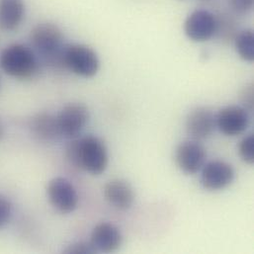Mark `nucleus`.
Wrapping results in <instances>:
<instances>
[{
  "mask_svg": "<svg viewBox=\"0 0 254 254\" xmlns=\"http://www.w3.org/2000/svg\"><path fill=\"white\" fill-rule=\"evenodd\" d=\"M47 194L52 206L63 214H70L78 206L77 191L73 184L64 177L52 179L48 184Z\"/></svg>",
  "mask_w": 254,
  "mask_h": 254,
  "instance_id": "39448f33",
  "label": "nucleus"
},
{
  "mask_svg": "<svg viewBox=\"0 0 254 254\" xmlns=\"http://www.w3.org/2000/svg\"><path fill=\"white\" fill-rule=\"evenodd\" d=\"M201 1H211V0H201Z\"/></svg>",
  "mask_w": 254,
  "mask_h": 254,
  "instance_id": "b1692460",
  "label": "nucleus"
},
{
  "mask_svg": "<svg viewBox=\"0 0 254 254\" xmlns=\"http://www.w3.org/2000/svg\"><path fill=\"white\" fill-rule=\"evenodd\" d=\"M0 85H1V80H0Z\"/></svg>",
  "mask_w": 254,
  "mask_h": 254,
  "instance_id": "393cba45",
  "label": "nucleus"
},
{
  "mask_svg": "<svg viewBox=\"0 0 254 254\" xmlns=\"http://www.w3.org/2000/svg\"><path fill=\"white\" fill-rule=\"evenodd\" d=\"M96 253L91 246L90 242L89 243H75L73 245H70L65 251L64 254H94Z\"/></svg>",
  "mask_w": 254,
  "mask_h": 254,
  "instance_id": "412c9836",
  "label": "nucleus"
},
{
  "mask_svg": "<svg viewBox=\"0 0 254 254\" xmlns=\"http://www.w3.org/2000/svg\"><path fill=\"white\" fill-rule=\"evenodd\" d=\"M105 200L115 209L120 211L128 210L134 201V193L131 186L122 179H113L104 186Z\"/></svg>",
  "mask_w": 254,
  "mask_h": 254,
  "instance_id": "ddd939ff",
  "label": "nucleus"
},
{
  "mask_svg": "<svg viewBox=\"0 0 254 254\" xmlns=\"http://www.w3.org/2000/svg\"><path fill=\"white\" fill-rule=\"evenodd\" d=\"M26 17L24 0H0V30L13 32L19 29Z\"/></svg>",
  "mask_w": 254,
  "mask_h": 254,
  "instance_id": "4468645a",
  "label": "nucleus"
},
{
  "mask_svg": "<svg viewBox=\"0 0 254 254\" xmlns=\"http://www.w3.org/2000/svg\"><path fill=\"white\" fill-rule=\"evenodd\" d=\"M0 69L18 80H29L40 71V60L34 50L24 44H11L0 53Z\"/></svg>",
  "mask_w": 254,
  "mask_h": 254,
  "instance_id": "7ed1b4c3",
  "label": "nucleus"
},
{
  "mask_svg": "<svg viewBox=\"0 0 254 254\" xmlns=\"http://www.w3.org/2000/svg\"><path fill=\"white\" fill-rule=\"evenodd\" d=\"M228 2L235 15H247L254 8V0H228Z\"/></svg>",
  "mask_w": 254,
  "mask_h": 254,
  "instance_id": "aec40b11",
  "label": "nucleus"
},
{
  "mask_svg": "<svg viewBox=\"0 0 254 254\" xmlns=\"http://www.w3.org/2000/svg\"><path fill=\"white\" fill-rule=\"evenodd\" d=\"M3 135H4V126H3V124H2V122L0 120V140L2 139Z\"/></svg>",
  "mask_w": 254,
  "mask_h": 254,
  "instance_id": "5701e85b",
  "label": "nucleus"
},
{
  "mask_svg": "<svg viewBox=\"0 0 254 254\" xmlns=\"http://www.w3.org/2000/svg\"><path fill=\"white\" fill-rule=\"evenodd\" d=\"M29 127L33 135L42 141H53L62 136L57 117L47 112L38 113L32 117Z\"/></svg>",
  "mask_w": 254,
  "mask_h": 254,
  "instance_id": "2eb2a0df",
  "label": "nucleus"
},
{
  "mask_svg": "<svg viewBox=\"0 0 254 254\" xmlns=\"http://www.w3.org/2000/svg\"><path fill=\"white\" fill-rule=\"evenodd\" d=\"M122 242L120 230L110 223H100L95 226L90 237V244L96 253H114L121 247Z\"/></svg>",
  "mask_w": 254,
  "mask_h": 254,
  "instance_id": "f8f14e48",
  "label": "nucleus"
},
{
  "mask_svg": "<svg viewBox=\"0 0 254 254\" xmlns=\"http://www.w3.org/2000/svg\"><path fill=\"white\" fill-rule=\"evenodd\" d=\"M239 152L242 159L248 164L254 162V135L249 134L246 136L239 145Z\"/></svg>",
  "mask_w": 254,
  "mask_h": 254,
  "instance_id": "a211bd4d",
  "label": "nucleus"
},
{
  "mask_svg": "<svg viewBox=\"0 0 254 254\" xmlns=\"http://www.w3.org/2000/svg\"><path fill=\"white\" fill-rule=\"evenodd\" d=\"M62 67L77 76L90 78L99 71L100 60L97 53L86 45H65L62 54Z\"/></svg>",
  "mask_w": 254,
  "mask_h": 254,
  "instance_id": "20e7f679",
  "label": "nucleus"
},
{
  "mask_svg": "<svg viewBox=\"0 0 254 254\" xmlns=\"http://www.w3.org/2000/svg\"><path fill=\"white\" fill-rule=\"evenodd\" d=\"M206 149L198 140H185L175 150L177 166L187 174H195L205 165Z\"/></svg>",
  "mask_w": 254,
  "mask_h": 254,
  "instance_id": "6e6552de",
  "label": "nucleus"
},
{
  "mask_svg": "<svg viewBox=\"0 0 254 254\" xmlns=\"http://www.w3.org/2000/svg\"><path fill=\"white\" fill-rule=\"evenodd\" d=\"M237 53L246 62L252 63L254 60V34L251 29L240 31L235 38Z\"/></svg>",
  "mask_w": 254,
  "mask_h": 254,
  "instance_id": "f3484780",
  "label": "nucleus"
},
{
  "mask_svg": "<svg viewBox=\"0 0 254 254\" xmlns=\"http://www.w3.org/2000/svg\"><path fill=\"white\" fill-rule=\"evenodd\" d=\"M13 206L8 198L0 195V229L8 225L12 218Z\"/></svg>",
  "mask_w": 254,
  "mask_h": 254,
  "instance_id": "6ab92c4d",
  "label": "nucleus"
},
{
  "mask_svg": "<svg viewBox=\"0 0 254 254\" xmlns=\"http://www.w3.org/2000/svg\"><path fill=\"white\" fill-rule=\"evenodd\" d=\"M216 127V115L207 107L193 109L186 119V130L195 140L208 138Z\"/></svg>",
  "mask_w": 254,
  "mask_h": 254,
  "instance_id": "9b49d317",
  "label": "nucleus"
},
{
  "mask_svg": "<svg viewBox=\"0 0 254 254\" xmlns=\"http://www.w3.org/2000/svg\"><path fill=\"white\" fill-rule=\"evenodd\" d=\"M235 179L233 166L222 160H213L202 168L201 183L204 188L218 191L230 186Z\"/></svg>",
  "mask_w": 254,
  "mask_h": 254,
  "instance_id": "9d476101",
  "label": "nucleus"
},
{
  "mask_svg": "<svg viewBox=\"0 0 254 254\" xmlns=\"http://www.w3.org/2000/svg\"><path fill=\"white\" fill-rule=\"evenodd\" d=\"M62 29L52 22H41L30 32V47L39 58L55 68L62 67V54L64 48Z\"/></svg>",
  "mask_w": 254,
  "mask_h": 254,
  "instance_id": "f03ea898",
  "label": "nucleus"
},
{
  "mask_svg": "<svg viewBox=\"0 0 254 254\" xmlns=\"http://www.w3.org/2000/svg\"><path fill=\"white\" fill-rule=\"evenodd\" d=\"M241 98L245 108L248 111H253L254 109V85L253 84H250L244 87L241 93Z\"/></svg>",
  "mask_w": 254,
  "mask_h": 254,
  "instance_id": "4be33fe9",
  "label": "nucleus"
},
{
  "mask_svg": "<svg viewBox=\"0 0 254 254\" xmlns=\"http://www.w3.org/2000/svg\"><path fill=\"white\" fill-rule=\"evenodd\" d=\"M216 15L206 9L191 12L184 22V32L187 38L196 43L211 40L216 34Z\"/></svg>",
  "mask_w": 254,
  "mask_h": 254,
  "instance_id": "0eeeda50",
  "label": "nucleus"
},
{
  "mask_svg": "<svg viewBox=\"0 0 254 254\" xmlns=\"http://www.w3.org/2000/svg\"><path fill=\"white\" fill-rule=\"evenodd\" d=\"M251 123L249 111L242 106L231 105L219 111L216 115V125L226 135L236 136L243 133Z\"/></svg>",
  "mask_w": 254,
  "mask_h": 254,
  "instance_id": "1a4fd4ad",
  "label": "nucleus"
},
{
  "mask_svg": "<svg viewBox=\"0 0 254 254\" xmlns=\"http://www.w3.org/2000/svg\"><path fill=\"white\" fill-rule=\"evenodd\" d=\"M216 20L217 28L215 36L225 43L234 42L236 36L240 32L234 16L229 13H220L219 15H216Z\"/></svg>",
  "mask_w": 254,
  "mask_h": 254,
  "instance_id": "dca6fc26",
  "label": "nucleus"
},
{
  "mask_svg": "<svg viewBox=\"0 0 254 254\" xmlns=\"http://www.w3.org/2000/svg\"><path fill=\"white\" fill-rule=\"evenodd\" d=\"M65 157L70 165L92 175L102 174L109 163L108 149L95 135L72 138L66 146Z\"/></svg>",
  "mask_w": 254,
  "mask_h": 254,
  "instance_id": "f257e3e1",
  "label": "nucleus"
},
{
  "mask_svg": "<svg viewBox=\"0 0 254 254\" xmlns=\"http://www.w3.org/2000/svg\"><path fill=\"white\" fill-rule=\"evenodd\" d=\"M62 136L77 137L89 122L90 113L82 103H69L56 116Z\"/></svg>",
  "mask_w": 254,
  "mask_h": 254,
  "instance_id": "423d86ee",
  "label": "nucleus"
}]
</instances>
